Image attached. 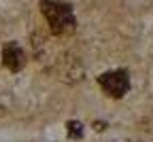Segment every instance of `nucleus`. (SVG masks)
<instances>
[{
    "mask_svg": "<svg viewBox=\"0 0 153 142\" xmlns=\"http://www.w3.org/2000/svg\"><path fill=\"white\" fill-rule=\"evenodd\" d=\"M41 11H43L47 24L55 36H70L74 32L76 21H74V15H72L68 4L57 2V0H43Z\"/></svg>",
    "mask_w": 153,
    "mask_h": 142,
    "instance_id": "obj_1",
    "label": "nucleus"
},
{
    "mask_svg": "<svg viewBox=\"0 0 153 142\" xmlns=\"http://www.w3.org/2000/svg\"><path fill=\"white\" fill-rule=\"evenodd\" d=\"M98 83L106 95L123 98L130 89V76L126 70H113V72H104L102 76H98Z\"/></svg>",
    "mask_w": 153,
    "mask_h": 142,
    "instance_id": "obj_2",
    "label": "nucleus"
},
{
    "mask_svg": "<svg viewBox=\"0 0 153 142\" xmlns=\"http://www.w3.org/2000/svg\"><path fill=\"white\" fill-rule=\"evenodd\" d=\"M2 64L11 70V72H17L26 66V53L24 49L19 47L17 43H7L2 47Z\"/></svg>",
    "mask_w": 153,
    "mask_h": 142,
    "instance_id": "obj_3",
    "label": "nucleus"
},
{
    "mask_svg": "<svg viewBox=\"0 0 153 142\" xmlns=\"http://www.w3.org/2000/svg\"><path fill=\"white\" fill-rule=\"evenodd\" d=\"M83 74L79 62H76L74 57H62V62H60V78L66 81V83H74V81H79Z\"/></svg>",
    "mask_w": 153,
    "mask_h": 142,
    "instance_id": "obj_4",
    "label": "nucleus"
},
{
    "mask_svg": "<svg viewBox=\"0 0 153 142\" xmlns=\"http://www.w3.org/2000/svg\"><path fill=\"white\" fill-rule=\"evenodd\" d=\"M68 136L70 138H81L83 136V125L79 121H70L68 123Z\"/></svg>",
    "mask_w": 153,
    "mask_h": 142,
    "instance_id": "obj_5",
    "label": "nucleus"
},
{
    "mask_svg": "<svg viewBox=\"0 0 153 142\" xmlns=\"http://www.w3.org/2000/svg\"><path fill=\"white\" fill-rule=\"evenodd\" d=\"M4 115V108H2V104H0V117H2Z\"/></svg>",
    "mask_w": 153,
    "mask_h": 142,
    "instance_id": "obj_6",
    "label": "nucleus"
}]
</instances>
